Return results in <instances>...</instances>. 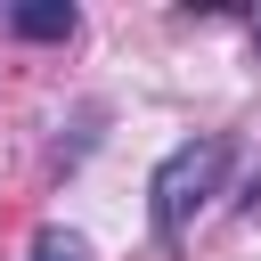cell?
<instances>
[{"label":"cell","instance_id":"cell-1","mask_svg":"<svg viewBox=\"0 0 261 261\" xmlns=\"http://www.w3.org/2000/svg\"><path fill=\"white\" fill-rule=\"evenodd\" d=\"M220 179H228V139H179V147L155 163V179H147V220H155V237L179 245V237L196 228V212L220 196Z\"/></svg>","mask_w":261,"mask_h":261},{"label":"cell","instance_id":"cell-2","mask_svg":"<svg viewBox=\"0 0 261 261\" xmlns=\"http://www.w3.org/2000/svg\"><path fill=\"white\" fill-rule=\"evenodd\" d=\"M0 24L24 33V41H73V33H82L73 0H16V8H0Z\"/></svg>","mask_w":261,"mask_h":261},{"label":"cell","instance_id":"cell-4","mask_svg":"<svg viewBox=\"0 0 261 261\" xmlns=\"http://www.w3.org/2000/svg\"><path fill=\"white\" fill-rule=\"evenodd\" d=\"M253 41H261V24H253Z\"/></svg>","mask_w":261,"mask_h":261},{"label":"cell","instance_id":"cell-3","mask_svg":"<svg viewBox=\"0 0 261 261\" xmlns=\"http://www.w3.org/2000/svg\"><path fill=\"white\" fill-rule=\"evenodd\" d=\"M24 261H90V245H82V237H73V228H41V237H33V253H24Z\"/></svg>","mask_w":261,"mask_h":261}]
</instances>
